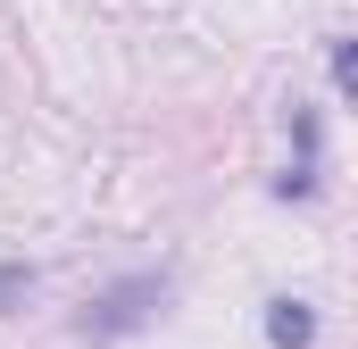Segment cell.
Wrapping results in <instances>:
<instances>
[{
    "instance_id": "cell-1",
    "label": "cell",
    "mask_w": 358,
    "mask_h": 349,
    "mask_svg": "<svg viewBox=\"0 0 358 349\" xmlns=\"http://www.w3.org/2000/svg\"><path fill=\"white\" fill-rule=\"evenodd\" d=\"M159 308H167V274H125V283H108L84 316H76V333H84V341H125V333H142Z\"/></svg>"
},
{
    "instance_id": "cell-2",
    "label": "cell",
    "mask_w": 358,
    "mask_h": 349,
    "mask_svg": "<svg viewBox=\"0 0 358 349\" xmlns=\"http://www.w3.org/2000/svg\"><path fill=\"white\" fill-rule=\"evenodd\" d=\"M267 341H275V349H308V341H317V316H308L300 299H275V316H267Z\"/></svg>"
},
{
    "instance_id": "cell-3",
    "label": "cell",
    "mask_w": 358,
    "mask_h": 349,
    "mask_svg": "<svg viewBox=\"0 0 358 349\" xmlns=\"http://www.w3.org/2000/svg\"><path fill=\"white\" fill-rule=\"evenodd\" d=\"M34 283H42L34 266H0V316H8V308H25V299H34Z\"/></svg>"
},
{
    "instance_id": "cell-4",
    "label": "cell",
    "mask_w": 358,
    "mask_h": 349,
    "mask_svg": "<svg viewBox=\"0 0 358 349\" xmlns=\"http://www.w3.org/2000/svg\"><path fill=\"white\" fill-rule=\"evenodd\" d=\"M334 84H342V91L358 84V50H350V42H334Z\"/></svg>"
}]
</instances>
